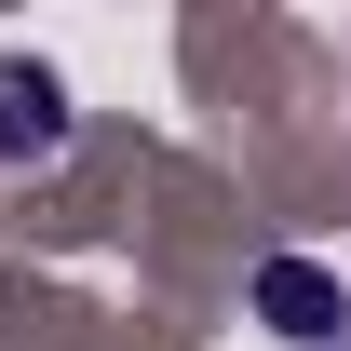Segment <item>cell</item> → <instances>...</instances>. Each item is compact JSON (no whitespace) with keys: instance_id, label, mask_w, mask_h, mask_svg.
I'll return each mask as SVG.
<instances>
[{"instance_id":"cell-2","label":"cell","mask_w":351,"mask_h":351,"mask_svg":"<svg viewBox=\"0 0 351 351\" xmlns=\"http://www.w3.org/2000/svg\"><path fill=\"white\" fill-rule=\"evenodd\" d=\"M257 311L284 324V338H324V351H338V324H351V298H338L311 257H270V270H257Z\"/></svg>"},{"instance_id":"cell-1","label":"cell","mask_w":351,"mask_h":351,"mask_svg":"<svg viewBox=\"0 0 351 351\" xmlns=\"http://www.w3.org/2000/svg\"><path fill=\"white\" fill-rule=\"evenodd\" d=\"M54 149H68V82L0 54V162H54Z\"/></svg>"}]
</instances>
